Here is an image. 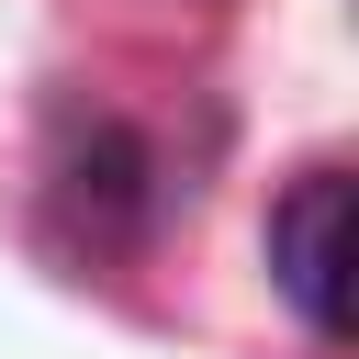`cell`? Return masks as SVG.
<instances>
[{
	"label": "cell",
	"instance_id": "1",
	"mask_svg": "<svg viewBox=\"0 0 359 359\" xmlns=\"http://www.w3.org/2000/svg\"><path fill=\"white\" fill-rule=\"evenodd\" d=\"M45 213H56V236H79L90 258H123L146 224H157V157H146V135H123L112 112H67V135H56V157H45Z\"/></svg>",
	"mask_w": 359,
	"mask_h": 359
},
{
	"label": "cell",
	"instance_id": "2",
	"mask_svg": "<svg viewBox=\"0 0 359 359\" xmlns=\"http://www.w3.org/2000/svg\"><path fill=\"white\" fill-rule=\"evenodd\" d=\"M269 292L314 348H348V168L337 157L292 168V191L269 202Z\"/></svg>",
	"mask_w": 359,
	"mask_h": 359
}]
</instances>
